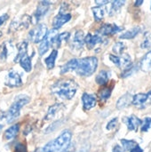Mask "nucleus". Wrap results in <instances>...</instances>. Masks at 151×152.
<instances>
[{
    "instance_id": "obj_1",
    "label": "nucleus",
    "mask_w": 151,
    "mask_h": 152,
    "mask_svg": "<svg viewBox=\"0 0 151 152\" xmlns=\"http://www.w3.org/2000/svg\"><path fill=\"white\" fill-rule=\"evenodd\" d=\"M78 89V85L72 79H61L54 83L51 91L62 100H71Z\"/></svg>"
},
{
    "instance_id": "obj_2",
    "label": "nucleus",
    "mask_w": 151,
    "mask_h": 152,
    "mask_svg": "<svg viewBox=\"0 0 151 152\" xmlns=\"http://www.w3.org/2000/svg\"><path fill=\"white\" fill-rule=\"evenodd\" d=\"M72 134L69 130L63 131L57 138L51 141L43 148V152H62L69 144Z\"/></svg>"
},
{
    "instance_id": "obj_3",
    "label": "nucleus",
    "mask_w": 151,
    "mask_h": 152,
    "mask_svg": "<svg viewBox=\"0 0 151 152\" xmlns=\"http://www.w3.org/2000/svg\"><path fill=\"white\" fill-rule=\"evenodd\" d=\"M98 67V59L94 56L77 59L75 71L81 77L92 76Z\"/></svg>"
},
{
    "instance_id": "obj_4",
    "label": "nucleus",
    "mask_w": 151,
    "mask_h": 152,
    "mask_svg": "<svg viewBox=\"0 0 151 152\" xmlns=\"http://www.w3.org/2000/svg\"><path fill=\"white\" fill-rule=\"evenodd\" d=\"M28 102H29V97L28 95L22 94V95L17 96L4 116V119L6 123L10 124L13 122L14 119H16L20 116V110Z\"/></svg>"
},
{
    "instance_id": "obj_5",
    "label": "nucleus",
    "mask_w": 151,
    "mask_h": 152,
    "mask_svg": "<svg viewBox=\"0 0 151 152\" xmlns=\"http://www.w3.org/2000/svg\"><path fill=\"white\" fill-rule=\"evenodd\" d=\"M58 35V30L55 28H52L50 31L47 32L45 37L41 41L40 45L38 47V53L40 56H43L50 48V46L53 45V42L54 37Z\"/></svg>"
},
{
    "instance_id": "obj_6",
    "label": "nucleus",
    "mask_w": 151,
    "mask_h": 152,
    "mask_svg": "<svg viewBox=\"0 0 151 152\" xmlns=\"http://www.w3.org/2000/svg\"><path fill=\"white\" fill-rule=\"evenodd\" d=\"M48 30L45 24H39L32 28L28 33V39L33 43L41 42L46 36Z\"/></svg>"
},
{
    "instance_id": "obj_7",
    "label": "nucleus",
    "mask_w": 151,
    "mask_h": 152,
    "mask_svg": "<svg viewBox=\"0 0 151 152\" xmlns=\"http://www.w3.org/2000/svg\"><path fill=\"white\" fill-rule=\"evenodd\" d=\"M109 59L115 65L124 70H127L132 67V59L128 54H121L120 56L110 55Z\"/></svg>"
},
{
    "instance_id": "obj_8",
    "label": "nucleus",
    "mask_w": 151,
    "mask_h": 152,
    "mask_svg": "<svg viewBox=\"0 0 151 152\" xmlns=\"http://www.w3.org/2000/svg\"><path fill=\"white\" fill-rule=\"evenodd\" d=\"M4 84L9 87H20L23 85V82L20 75L17 71L11 69L5 77Z\"/></svg>"
},
{
    "instance_id": "obj_9",
    "label": "nucleus",
    "mask_w": 151,
    "mask_h": 152,
    "mask_svg": "<svg viewBox=\"0 0 151 152\" xmlns=\"http://www.w3.org/2000/svg\"><path fill=\"white\" fill-rule=\"evenodd\" d=\"M31 22V18L28 15H23L20 18L14 19L12 20V22L11 23V29H12L13 31L16 30H20L22 28H27L29 24Z\"/></svg>"
},
{
    "instance_id": "obj_10",
    "label": "nucleus",
    "mask_w": 151,
    "mask_h": 152,
    "mask_svg": "<svg viewBox=\"0 0 151 152\" xmlns=\"http://www.w3.org/2000/svg\"><path fill=\"white\" fill-rule=\"evenodd\" d=\"M70 19H71V14L70 13L60 11V12L58 13V15H56L53 18V28H55V29L58 30L65 23H67L68 21H69Z\"/></svg>"
},
{
    "instance_id": "obj_11",
    "label": "nucleus",
    "mask_w": 151,
    "mask_h": 152,
    "mask_svg": "<svg viewBox=\"0 0 151 152\" xmlns=\"http://www.w3.org/2000/svg\"><path fill=\"white\" fill-rule=\"evenodd\" d=\"M150 95L151 92H150L149 94H135L133 97V102L132 103L139 108V109H143L147 106L149 101L150 100Z\"/></svg>"
},
{
    "instance_id": "obj_12",
    "label": "nucleus",
    "mask_w": 151,
    "mask_h": 152,
    "mask_svg": "<svg viewBox=\"0 0 151 152\" xmlns=\"http://www.w3.org/2000/svg\"><path fill=\"white\" fill-rule=\"evenodd\" d=\"M50 8V2L49 1H41L39 2L37 8L34 13V17H35V20L36 22H38L48 12Z\"/></svg>"
},
{
    "instance_id": "obj_13",
    "label": "nucleus",
    "mask_w": 151,
    "mask_h": 152,
    "mask_svg": "<svg viewBox=\"0 0 151 152\" xmlns=\"http://www.w3.org/2000/svg\"><path fill=\"white\" fill-rule=\"evenodd\" d=\"M102 37L99 34L93 35L91 33L87 34L85 37V44L88 47V49H93L97 45H100L102 43Z\"/></svg>"
},
{
    "instance_id": "obj_14",
    "label": "nucleus",
    "mask_w": 151,
    "mask_h": 152,
    "mask_svg": "<svg viewBox=\"0 0 151 152\" xmlns=\"http://www.w3.org/2000/svg\"><path fill=\"white\" fill-rule=\"evenodd\" d=\"M85 45V36L82 30H77L71 41V47L75 50H80Z\"/></svg>"
},
{
    "instance_id": "obj_15",
    "label": "nucleus",
    "mask_w": 151,
    "mask_h": 152,
    "mask_svg": "<svg viewBox=\"0 0 151 152\" xmlns=\"http://www.w3.org/2000/svg\"><path fill=\"white\" fill-rule=\"evenodd\" d=\"M82 102H83L84 109L85 110H90L91 109L94 108L96 103H97L96 97L93 94H87V93L83 94V95H82Z\"/></svg>"
},
{
    "instance_id": "obj_16",
    "label": "nucleus",
    "mask_w": 151,
    "mask_h": 152,
    "mask_svg": "<svg viewBox=\"0 0 151 152\" xmlns=\"http://www.w3.org/2000/svg\"><path fill=\"white\" fill-rule=\"evenodd\" d=\"M122 30H123V28L118 27L116 24H104L99 29V33L103 36H108V35H114Z\"/></svg>"
},
{
    "instance_id": "obj_17",
    "label": "nucleus",
    "mask_w": 151,
    "mask_h": 152,
    "mask_svg": "<svg viewBox=\"0 0 151 152\" xmlns=\"http://www.w3.org/2000/svg\"><path fill=\"white\" fill-rule=\"evenodd\" d=\"M124 119H125L124 122L126 124L128 129L131 130V131H136L138 129V127L142 124V120H140L134 115H132V116H130L128 118H125Z\"/></svg>"
},
{
    "instance_id": "obj_18",
    "label": "nucleus",
    "mask_w": 151,
    "mask_h": 152,
    "mask_svg": "<svg viewBox=\"0 0 151 152\" xmlns=\"http://www.w3.org/2000/svg\"><path fill=\"white\" fill-rule=\"evenodd\" d=\"M133 102V96L130 94H125L122 97L119 98V100L117 102V108L118 110H123L126 107H128Z\"/></svg>"
},
{
    "instance_id": "obj_19",
    "label": "nucleus",
    "mask_w": 151,
    "mask_h": 152,
    "mask_svg": "<svg viewBox=\"0 0 151 152\" xmlns=\"http://www.w3.org/2000/svg\"><path fill=\"white\" fill-rule=\"evenodd\" d=\"M20 130V124H15L13 126H12L11 127H9L4 134V137L6 141H10L12 140L19 133Z\"/></svg>"
},
{
    "instance_id": "obj_20",
    "label": "nucleus",
    "mask_w": 151,
    "mask_h": 152,
    "mask_svg": "<svg viewBox=\"0 0 151 152\" xmlns=\"http://www.w3.org/2000/svg\"><path fill=\"white\" fill-rule=\"evenodd\" d=\"M140 68L144 72L151 71V51H150L147 54H145V56L142 59Z\"/></svg>"
},
{
    "instance_id": "obj_21",
    "label": "nucleus",
    "mask_w": 151,
    "mask_h": 152,
    "mask_svg": "<svg viewBox=\"0 0 151 152\" xmlns=\"http://www.w3.org/2000/svg\"><path fill=\"white\" fill-rule=\"evenodd\" d=\"M28 52V43L26 41H22L18 45V53L17 55L14 57V61H19L23 56H25Z\"/></svg>"
},
{
    "instance_id": "obj_22",
    "label": "nucleus",
    "mask_w": 151,
    "mask_h": 152,
    "mask_svg": "<svg viewBox=\"0 0 151 152\" xmlns=\"http://www.w3.org/2000/svg\"><path fill=\"white\" fill-rule=\"evenodd\" d=\"M69 32H63V33H61V34L57 35L53 39V46H54L55 48H59L63 42H66V41L69 40Z\"/></svg>"
},
{
    "instance_id": "obj_23",
    "label": "nucleus",
    "mask_w": 151,
    "mask_h": 152,
    "mask_svg": "<svg viewBox=\"0 0 151 152\" xmlns=\"http://www.w3.org/2000/svg\"><path fill=\"white\" fill-rule=\"evenodd\" d=\"M77 59H72L66 62L61 68V74H66L70 71H75L77 67Z\"/></svg>"
},
{
    "instance_id": "obj_24",
    "label": "nucleus",
    "mask_w": 151,
    "mask_h": 152,
    "mask_svg": "<svg viewBox=\"0 0 151 152\" xmlns=\"http://www.w3.org/2000/svg\"><path fill=\"white\" fill-rule=\"evenodd\" d=\"M92 11H93V17H94V20L96 21H101L104 16H105V12H106V10L103 6H95V7H93L92 8Z\"/></svg>"
},
{
    "instance_id": "obj_25",
    "label": "nucleus",
    "mask_w": 151,
    "mask_h": 152,
    "mask_svg": "<svg viewBox=\"0 0 151 152\" xmlns=\"http://www.w3.org/2000/svg\"><path fill=\"white\" fill-rule=\"evenodd\" d=\"M58 56V51L56 49H53L51 53V54L44 60V62L46 64V67L48 69H53L54 65H55V60Z\"/></svg>"
},
{
    "instance_id": "obj_26",
    "label": "nucleus",
    "mask_w": 151,
    "mask_h": 152,
    "mask_svg": "<svg viewBox=\"0 0 151 152\" xmlns=\"http://www.w3.org/2000/svg\"><path fill=\"white\" fill-rule=\"evenodd\" d=\"M19 62H20V67H21L26 72H29V71L32 69L31 59H30V57H29L28 54H26L25 56H23V57L19 61Z\"/></svg>"
},
{
    "instance_id": "obj_27",
    "label": "nucleus",
    "mask_w": 151,
    "mask_h": 152,
    "mask_svg": "<svg viewBox=\"0 0 151 152\" xmlns=\"http://www.w3.org/2000/svg\"><path fill=\"white\" fill-rule=\"evenodd\" d=\"M61 108H63V104H61V103H56V104L51 106L49 108L48 111H47V114H46V117H45V120L52 119Z\"/></svg>"
},
{
    "instance_id": "obj_28",
    "label": "nucleus",
    "mask_w": 151,
    "mask_h": 152,
    "mask_svg": "<svg viewBox=\"0 0 151 152\" xmlns=\"http://www.w3.org/2000/svg\"><path fill=\"white\" fill-rule=\"evenodd\" d=\"M140 32H141V28L140 27H134V28L127 30L125 33L122 34L120 36V38H122V39H132V38L135 37Z\"/></svg>"
},
{
    "instance_id": "obj_29",
    "label": "nucleus",
    "mask_w": 151,
    "mask_h": 152,
    "mask_svg": "<svg viewBox=\"0 0 151 152\" xmlns=\"http://www.w3.org/2000/svg\"><path fill=\"white\" fill-rule=\"evenodd\" d=\"M96 83L98 85H101V86H103V85H106L107 82L109 81V74L106 70H101L99 72V74L97 75L96 77Z\"/></svg>"
},
{
    "instance_id": "obj_30",
    "label": "nucleus",
    "mask_w": 151,
    "mask_h": 152,
    "mask_svg": "<svg viewBox=\"0 0 151 152\" xmlns=\"http://www.w3.org/2000/svg\"><path fill=\"white\" fill-rule=\"evenodd\" d=\"M111 90L112 89L110 87H108V86H104L103 88L100 89V91H99V98H100V100L102 101V102L107 101L111 95V92H112Z\"/></svg>"
},
{
    "instance_id": "obj_31",
    "label": "nucleus",
    "mask_w": 151,
    "mask_h": 152,
    "mask_svg": "<svg viewBox=\"0 0 151 152\" xmlns=\"http://www.w3.org/2000/svg\"><path fill=\"white\" fill-rule=\"evenodd\" d=\"M121 143L123 145L124 151H131L135 146L138 145L135 141H133V140H125V139H122L121 140Z\"/></svg>"
},
{
    "instance_id": "obj_32",
    "label": "nucleus",
    "mask_w": 151,
    "mask_h": 152,
    "mask_svg": "<svg viewBox=\"0 0 151 152\" xmlns=\"http://www.w3.org/2000/svg\"><path fill=\"white\" fill-rule=\"evenodd\" d=\"M10 53V45L7 43H4L2 45V51L0 53V61H5Z\"/></svg>"
},
{
    "instance_id": "obj_33",
    "label": "nucleus",
    "mask_w": 151,
    "mask_h": 152,
    "mask_svg": "<svg viewBox=\"0 0 151 152\" xmlns=\"http://www.w3.org/2000/svg\"><path fill=\"white\" fill-rule=\"evenodd\" d=\"M125 4V1H113L112 2V5H111V9H110L109 15H113L114 13H116L117 12H118L119 9Z\"/></svg>"
},
{
    "instance_id": "obj_34",
    "label": "nucleus",
    "mask_w": 151,
    "mask_h": 152,
    "mask_svg": "<svg viewBox=\"0 0 151 152\" xmlns=\"http://www.w3.org/2000/svg\"><path fill=\"white\" fill-rule=\"evenodd\" d=\"M125 49V44L122 43V42H117V43H116V44L114 45V46H113V52H114L116 54H117L118 56L121 55V54H123V52H124Z\"/></svg>"
},
{
    "instance_id": "obj_35",
    "label": "nucleus",
    "mask_w": 151,
    "mask_h": 152,
    "mask_svg": "<svg viewBox=\"0 0 151 152\" xmlns=\"http://www.w3.org/2000/svg\"><path fill=\"white\" fill-rule=\"evenodd\" d=\"M142 49H147L151 47V33H149L145 36L142 43Z\"/></svg>"
},
{
    "instance_id": "obj_36",
    "label": "nucleus",
    "mask_w": 151,
    "mask_h": 152,
    "mask_svg": "<svg viewBox=\"0 0 151 152\" xmlns=\"http://www.w3.org/2000/svg\"><path fill=\"white\" fill-rule=\"evenodd\" d=\"M142 132H148L151 126V118H145L143 121H142Z\"/></svg>"
},
{
    "instance_id": "obj_37",
    "label": "nucleus",
    "mask_w": 151,
    "mask_h": 152,
    "mask_svg": "<svg viewBox=\"0 0 151 152\" xmlns=\"http://www.w3.org/2000/svg\"><path fill=\"white\" fill-rule=\"evenodd\" d=\"M14 152H27V148L22 143H17L14 147Z\"/></svg>"
},
{
    "instance_id": "obj_38",
    "label": "nucleus",
    "mask_w": 151,
    "mask_h": 152,
    "mask_svg": "<svg viewBox=\"0 0 151 152\" xmlns=\"http://www.w3.org/2000/svg\"><path fill=\"white\" fill-rule=\"evenodd\" d=\"M117 126V118H113L111 121H109V122L108 123V125H107V129H108V130H112V129H114Z\"/></svg>"
},
{
    "instance_id": "obj_39",
    "label": "nucleus",
    "mask_w": 151,
    "mask_h": 152,
    "mask_svg": "<svg viewBox=\"0 0 151 152\" xmlns=\"http://www.w3.org/2000/svg\"><path fill=\"white\" fill-rule=\"evenodd\" d=\"M8 18H9V15L7 13H4L0 16V27L6 21V20H8Z\"/></svg>"
},
{
    "instance_id": "obj_40",
    "label": "nucleus",
    "mask_w": 151,
    "mask_h": 152,
    "mask_svg": "<svg viewBox=\"0 0 151 152\" xmlns=\"http://www.w3.org/2000/svg\"><path fill=\"white\" fill-rule=\"evenodd\" d=\"M62 152H75V145L70 143Z\"/></svg>"
},
{
    "instance_id": "obj_41",
    "label": "nucleus",
    "mask_w": 151,
    "mask_h": 152,
    "mask_svg": "<svg viewBox=\"0 0 151 152\" xmlns=\"http://www.w3.org/2000/svg\"><path fill=\"white\" fill-rule=\"evenodd\" d=\"M113 152H125L124 149L122 147H120L119 145H116L113 148Z\"/></svg>"
},
{
    "instance_id": "obj_42",
    "label": "nucleus",
    "mask_w": 151,
    "mask_h": 152,
    "mask_svg": "<svg viewBox=\"0 0 151 152\" xmlns=\"http://www.w3.org/2000/svg\"><path fill=\"white\" fill-rule=\"evenodd\" d=\"M95 3L98 4V6H103L104 4H106L109 3V1H107V0H105V1H99V0H96V1H95Z\"/></svg>"
},
{
    "instance_id": "obj_43",
    "label": "nucleus",
    "mask_w": 151,
    "mask_h": 152,
    "mask_svg": "<svg viewBox=\"0 0 151 152\" xmlns=\"http://www.w3.org/2000/svg\"><path fill=\"white\" fill-rule=\"evenodd\" d=\"M130 152H143V150H142L139 145H137V146H135L133 150H131Z\"/></svg>"
},
{
    "instance_id": "obj_44",
    "label": "nucleus",
    "mask_w": 151,
    "mask_h": 152,
    "mask_svg": "<svg viewBox=\"0 0 151 152\" xmlns=\"http://www.w3.org/2000/svg\"><path fill=\"white\" fill-rule=\"evenodd\" d=\"M77 152H89V148L87 147H84V148H82L79 151H77Z\"/></svg>"
},
{
    "instance_id": "obj_45",
    "label": "nucleus",
    "mask_w": 151,
    "mask_h": 152,
    "mask_svg": "<svg viewBox=\"0 0 151 152\" xmlns=\"http://www.w3.org/2000/svg\"><path fill=\"white\" fill-rule=\"evenodd\" d=\"M142 3H143L142 0H141V1H136V2H135V5H136V6H140V5L142 4Z\"/></svg>"
},
{
    "instance_id": "obj_46",
    "label": "nucleus",
    "mask_w": 151,
    "mask_h": 152,
    "mask_svg": "<svg viewBox=\"0 0 151 152\" xmlns=\"http://www.w3.org/2000/svg\"><path fill=\"white\" fill-rule=\"evenodd\" d=\"M2 127H3V126H2V125H0V130L2 129Z\"/></svg>"
},
{
    "instance_id": "obj_47",
    "label": "nucleus",
    "mask_w": 151,
    "mask_h": 152,
    "mask_svg": "<svg viewBox=\"0 0 151 152\" xmlns=\"http://www.w3.org/2000/svg\"><path fill=\"white\" fill-rule=\"evenodd\" d=\"M2 37V32H0V37Z\"/></svg>"
},
{
    "instance_id": "obj_48",
    "label": "nucleus",
    "mask_w": 151,
    "mask_h": 152,
    "mask_svg": "<svg viewBox=\"0 0 151 152\" xmlns=\"http://www.w3.org/2000/svg\"><path fill=\"white\" fill-rule=\"evenodd\" d=\"M34 152H37V151H34Z\"/></svg>"
}]
</instances>
